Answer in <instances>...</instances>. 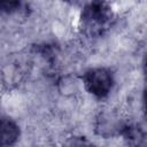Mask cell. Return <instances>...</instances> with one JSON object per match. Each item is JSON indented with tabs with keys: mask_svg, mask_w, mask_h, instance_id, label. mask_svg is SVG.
I'll list each match as a JSON object with an SVG mask.
<instances>
[{
	"mask_svg": "<svg viewBox=\"0 0 147 147\" xmlns=\"http://www.w3.org/2000/svg\"><path fill=\"white\" fill-rule=\"evenodd\" d=\"M113 20V10L105 0H92L80 14V26L87 36L99 37L110 28Z\"/></svg>",
	"mask_w": 147,
	"mask_h": 147,
	"instance_id": "cell-1",
	"label": "cell"
},
{
	"mask_svg": "<svg viewBox=\"0 0 147 147\" xmlns=\"http://www.w3.org/2000/svg\"><path fill=\"white\" fill-rule=\"evenodd\" d=\"M83 85L91 95L103 99L107 98L113 90L114 76L107 68H91L83 75Z\"/></svg>",
	"mask_w": 147,
	"mask_h": 147,
	"instance_id": "cell-2",
	"label": "cell"
},
{
	"mask_svg": "<svg viewBox=\"0 0 147 147\" xmlns=\"http://www.w3.org/2000/svg\"><path fill=\"white\" fill-rule=\"evenodd\" d=\"M124 123L125 121H123L115 113H100L95 119V132L96 134L106 139L115 136H121Z\"/></svg>",
	"mask_w": 147,
	"mask_h": 147,
	"instance_id": "cell-3",
	"label": "cell"
},
{
	"mask_svg": "<svg viewBox=\"0 0 147 147\" xmlns=\"http://www.w3.org/2000/svg\"><path fill=\"white\" fill-rule=\"evenodd\" d=\"M21 134L18 124L9 118H0V146H13L17 142Z\"/></svg>",
	"mask_w": 147,
	"mask_h": 147,
	"instance_id": "cell-4",
	"label": "cell"
},
{
	"mask_svg": "<svg viewBox=\"0 0 147 147\" xmlns=\"http://www.w3.org/2000/svg\"><path fill=\"white\" fill-rule=\"evenodd\" d=\"M121 137L127 141L130 145H142L145 144V131L137 123L125 122L121 132Z\"/></svg>",
	"mask_w": 147,
	"mask_h": 147,
	"instance_id": "cell-5",
	"label": "cell"
},
{
	"mask_svg": "<svg viewBox=\"0 0 147 147\" xmlns=\"http://www.w3.org/2000/svg\"><path fill=\"white\" fill-rule=\"evenodd\" d=\"M20 7V0H0V13H13Z\"/></svg>",
	"mask_w": 147,
	"mask_h": 147,
	"instance_id": "cell-6",
	"label": "cell"
}]
</instances>
